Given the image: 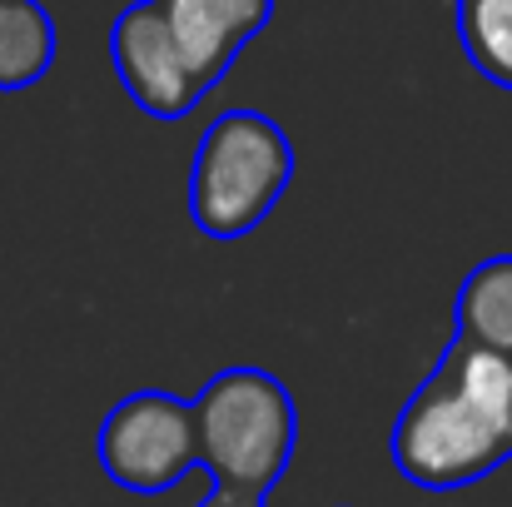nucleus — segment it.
<instances>
[{"mask_svg":"<svg viewBox=\"0 0 512 507\" xmlns=\"http://www.w3.org/2000/svg\"><path fill=\"white\" fill-rule=\"evenodd\" d=\"M100 468L125 493H170L199 468V418L194 398L160 388L120 398L100 423Z\"/></svg>","mask_w":512,"mask_h":507,"instance_id":"obj_4","label":"nucleus"},{"mask_svg":"<svg viewBox=\"0 0 512 507\" xmlns=\"http://www.w3.org/2000/svg\"><path fill=\"white\" fill-rule=\"evenodd\" d=\"M503 438H508V453H512V388H508V408H503Z\"/></svg>","mask_w":512,"mask_h":507,"instance_id":"obj_10","label":"nucleus"},{"mask_svg":"<svg viewBox=\"0 0 512 507\" xmlns=\"http://www.w3.org/2000/svg\"><path fill=\"white\" fill-rule=\"evenodd\" d=\"M458 40L483 80L512 90V0H458Z\"/></svg>","mask_w":512,"mask_h":507,"instance_id":"obj_9","label":"nucleus"},{"mask_svg":"<svg viewBox=\"0 0 512 507\" xmlns=\"http://www.w3.org/2000/svg\"><path fill=\"white\" fill-rule=\"evenodd\" d=\"M294 184V140L259 110H224L189 165V219L204 239L254 234Z\"/></svg>","mask_w":512,"mask_h":507,"instance_id":"obj_2","label":"nucleus"},{"mask_svg":"<svg viewBox=\"0 0 512 507\" xmlns=\"http://www.w3.org/2000/svg\"><path fill=\"white\" fill-rule=\"evenodd\" d=\"M155 5H160L174 45L189 60V70H194L204 95L229 75L234 55L274 15V0H155Z\"/></svg>","mask_w":512,"mask_h":507,"instance_id":"obj_6","label":"nucleus"},{"mask_svg":"<svg viewBox=\"0 0 512 507\" xmlns=\"http://www.w3.org/2000/svg\"><path fill=\"white\" fill-rule=\"evenodd\" d=\"M110 60H115L120 85L130 90V100L150 120H184L204 100V90H199L189 60L179 55V45H174L170 25H165L155 0H140L125 15H115Z\"/></svg>","mask_w":512,"mask_h":507,"instance_id":"obj_5","label":"nucleus"},{"mask_svg":"<svg viewBox=\"0 0 512 507\" xmlns=\"http://www.w3.org/2000/svg\"><path fill=\"white\" fill-rule=\"evenodd\" d=\"M199 418V468L209 473V498L194 507H264L274 483L289 473L299 448V408L289 388L264 368H224L194 398Z\"/></svg>","mask_w":512,"mask_h":507,"instance_id":"obj_1","label":"nucleus"},{"mask_svg":"<svg viewBox=\"0 0 512 507\" xmlns=\"http://www.w3.org/2000/svg\"><path fill=\"white\" fill-rule=\"evenodd\" d=\"M473 348L512 358V254L483 259L458 289V334Z\"/></svg>","mask_w":512,"mask_h":507,"instance_id":"obj_7","label":"nucleus"},{"mask_svg":"<svg viewBox=\"0 0 512 507\" xmlns=\"http://www.w3.org/2000/svg\"><path fill=\"white\" fill-rule=\"evenodd\" d=\"M388 453H393V468L413 488H428V493L473 488L488 473H498L503 458H512L503 428L473 398V388L453 373L448 358H438L433 373L403 403Z\"/></svg>","mask_w":512,"mask_h":507,"instance_id":"obj_3","label":"nucleus"},{"mask_svg":"<svg viewBox=\"0 0 512 507\" xmlns=\"http://www.w3.org/2000/svg\"><path fill=\"white\" fill-rule=\"evenodd\" d=\"M60 50L55 20L40 0H0V95L30 90L50 75Z\"/></svg>","mask_w":512,"mask_h":507,"instance_id":"obj_8","label":"nucleus"}]
</instances>
